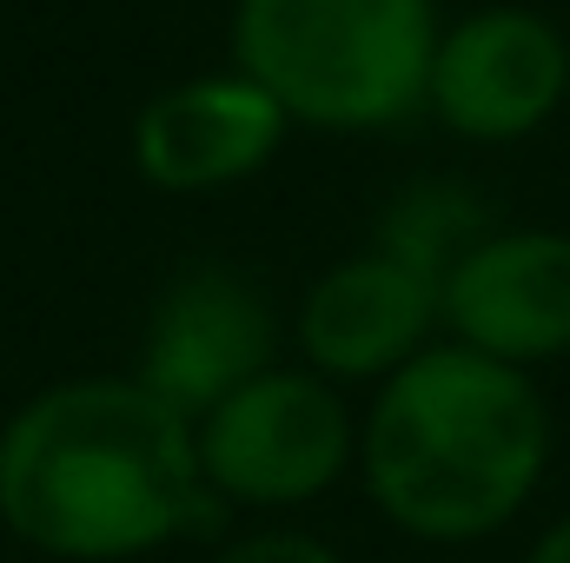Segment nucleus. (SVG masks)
<instances>
[{
    "mask_svg": "<svg viewBox=\"0 0 570 563\" xmlns=\"http://www.w3.org/2000/svg\"><path fill=\"white\" fill-rule=\"evenodd\" d=\"M551 444L558 424L531 372L438 338L365 398L358 477L392 531L419 544H484L544 491Z\"/></svg>",
    "mask_w": 570,
    "mask_h": 563,
    "instance_id": "nucleus-2",
    "label": "nucleus"
},
{
    "mask_svg": "<svg viewBox=\"0 0 570 563\" xmlns=\"http://www.w3.org/2000/svg\"><path fill=\"white\" fill-rule=\"evenodd\" d=\"M444 338L511 372L570 358V233L564 226H491L438 285Z\"/></svg>",
    "mask_w": 570,
    "mask_h": 563,
    "instance_id": "nucleus-6",
    "label": "nucleus"
},
{
    "mask_svg": "<svg viewBox=\"0 0 570 563\" xmlns=\"http://www.w3.org/2000/svg\"><path fill=\"white\" fill-rule=\"evenodd\" d=\"M444 338L438 318V279H425L419 266L365 246L332 259L318 279L305 285L298 312H292V345L298 358L345 385H385L392 372H405L419 352H431Z\"/></svg>",
    "mask_w": 570,
    "mask_h": 563,
    "instance_id": "nucleus-8",
    "label": "nucleus"
},
{
    "mask_svg": "<svg viewBox=\"0 0 570 563\" xmlns=\"http://www.w3.org/2000/svg\"><path fill=\"white\" fill-rule=\"evenodd\" d=\"M285 107L246 80L239 67L219 73H193L173 80L166 93H153L134 113V172L166 199H206V192H233L246 179H259L279 159Z\"/></svg>",
    "mask_w": 570,
    "mask_h": 563,
    "instance_id": "nucleus-9",
    "label": "nucleus"
},
{
    "mask_svg": "<svg viewBox=\"0 0 570 563\" xmlns=\"http://www.w3.org/2000/svg\"><path fill=\"white\" fill-rule=\"evenodd\" d=\"M193 418L134 372L40 385L0 424V524L60 563H134L213 531Z\"/></svg>",
    "mask_w": 570,
    "mask_h": 563,
    "instance_id": "nucleus-1",
    "label": "nucleus"
},
{
    "mask_svg": "<svg viewBox=\"0 0 570 563\" xmlns=\"http://www.w3.org/2000/svg\"><path fill=\"white\" fill-rule=\"evenodd\" d=\"M193 451L226 511H305L358 471V412L312 365H273L193 424Z\"/></svg>",
    "mask_w": 570,
    "mask_h": 563,
    "instance_id": "nucleus-4",
    "label": "nucleus"
},
{
    "mask_svg": "<svg viewBox=\"0 0 570 563\" xmlns=\"http://www.w3.org/2000/svg\"><path fill=\"white\" fill-rule=\"evenodd\" d=\"M491 226H498L491 206H484L464 179H444V172H438V179H412V186L379 213V239H372V246L444 285V273H451Z\"/></svg>",
    "mask_w": 570,
    "mask_h": 563,
    "instance_id": "nucleus-10",
    "label": "nucleus"
},
{
    "mask_svg": "<svg viewBox=\"0 0 570 563\" xmlns=\"http://www.w3.org/2000/svg\"><path fill=\"white\" fill-rule=\"evenodd\" d=\"M438 0H233V67L292 127L392 134L425 113Z\"/></svg>",
    "mask_w": 570,
    "mask_h": 563,
    "instance_id": "nucleus-3",
    "label": "nucleus"
},
{
    "mask_svg": "<svg viewBox=\"0 0 570 563\" xmlns=\"http://www.w3.org/2000/svg\"><path fill=\"white\" fill-rule=\"evenodd\" d=\"M570 100V33L524 0H491L444 20L425 113L464 146H524Z\"/></svg>",
    "mask_w": 570,
    "mask_h": 563,
    "instance_id": "nucleus-5",
    "label": "nucleus"
},
{
    "mask_svg": "<svg viewBox=\"0 0 570 563\" xmlns=\"http://www.w3.org/2000/svg\"><path fill=\"white\" fill-rule=\"evenodd\" d=\"M206 563H345L325 537L312 531H292V524H266V531H246L233 544H219Z\"/></svg>",
    "mask_w": 570,
    "mask_h": 563,
    "instance_id": "nucleus-11",
    "label": "nucleus"
},
{
    "mask_svg": "<svg viewBox=\"0 0 570 563\" xmlns=\"http://www.w3.org/2000/svg\"><path fill=\"white\" fill-rule=\"evenodd\" d=\"M524 563H570V511H564V517H551V524L531 537Z\"/></svg>",
    "mask_w": 570,
    "mask_h": 563,
    "instance_id": "nucleus-12",
    "label": "nucleus"
},
{
    "mask_svg": "<svg viewBox=\"0 0 570 563\" xmlns=\"http://www.w3.org/2000/svg\"><path fill=\"white\" fill-rule=\"evenodd\" d=\"M279 365V318L266 292L233 266H186L153 298L140 338V378L179 418H206L219 398Z\"/></svg>",
    "mask_w": 570,
    "mask_h": 563,
    "instance_id": "nucleus-7",
    "label": "nucleus"
}]
</instances>
